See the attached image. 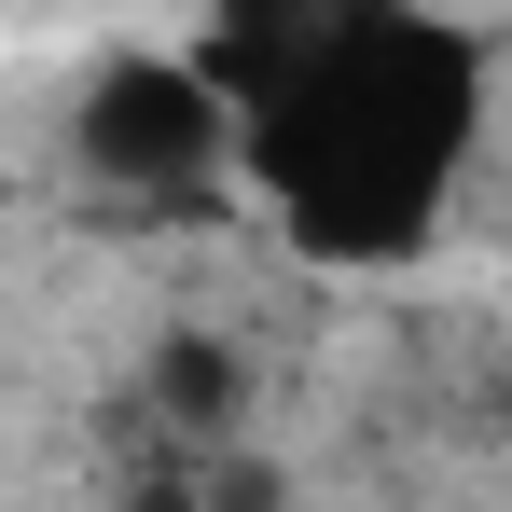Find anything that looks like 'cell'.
I'll return each instance as SVG.
<instances>
[{
    "instance_id": "obj_1",
    "label": "cell",
    "mask_w": 512,
    "mask_h": 512,
    "mask_svg": "<svg viewBox=\"0 0 512 512\" xmlns=\"http://www.w3.org/2000/svg\"><path fill=\"white\" fill-rule=\"evenodd\" d=\"M485 153V42L429 0H333L236 84V167L305 263H416Z\"/></svg>"
},
{
    "instance_id": "obj_2",
    "label": "cell",
    "mask_w": 512,
    "mask_h": 512,
    "mask_svg": "<svg viewBox=\"0 0 512 512\" xmlns=\"http://www.w3.org/2000/svg\"><path fill=\"white\" fill-rule=\"evenodd\" d=\"M70 153L84 180L111 194H194V180L236 167V84L208 70V56H97L84 97H70Z\"/></svg>"
},
{
    "instance_id": "obj_3",
    "label": "cell",
    "mask_w": 512,
    "mask_h": 512,
    "mask_svg": "<svg viewBox=\"0 0 512 512\" xmlns=\"http://www.w3.org/2000/svg\"><path fill=\"white\" fill-rule=\"evenodd\" d=\"M319 14H333V0H208V70H222V84H250V70H277Z\"/></svg>"
},
{
    "instance_id": "obj_4",
    "label": "cell",
    "mask_w": 512,
    "mask_h": 512,
    "mask_svg": "<svg viewBox=\"0 0 512 512\" xmlns=\"http://www.w3.org/2000/svg\"><path fill=\"white\" fill-rule=\"evenodd\" d=\"M236 388H250V374H236V346H208V333H167V360H153V402H167V416L222 429V416H236Z\"/></svg>"
},
{
    "instance_id": "obj_5",
    "label": "cell",
    "mask_w": 512,
    "mask_h": 512,
    "mask_svg": "<svg viewBox=\"0 0 512 512\" xmlns=\"http://www.w3.org/2000/svg\"><path fill=\"white\" fill-rule=\"evenodd\" d=\"M499 416H512V374H499Z\"/></svg>"
}]
</instances>
